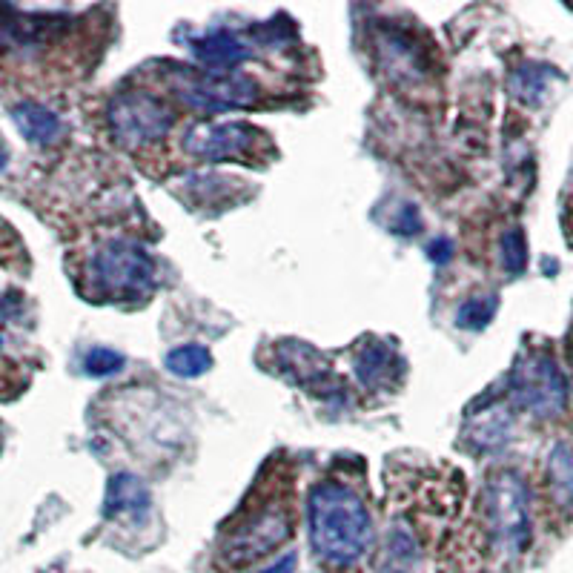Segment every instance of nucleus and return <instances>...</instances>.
<instances>
[{
	"label": "nucleus",
	"instance_id": "f3484780",
	"mask_svg": "<svg viewBox=\"0 0 573 573\" xmlns=\"http://www.w3.org/2000/svg\"><path fill=\"white\" fill-rule=\"evenodd\" d=\"M496 307H499L496 296L467 298L465 304L459 307V313H456V324L465 327V330H482V327H488L490 319L496 316Z\"/></svg>",
	"mask_w": 573,
	"mask_h": 573
},
{
	"label": "nucleus",
	"instance_id": "20e7f679",
	"mask_svg": "<svg viewBox=\"0 0 573 573\" xmlns=\"http://www.w3.org/2000/svg\"><path fill=\"white\" fill-rule=\"evenodd\" d=\"M293 536V513L287 499L276 493L264 496L261 505H250L227 533L221 553L233 568H247L261 556L278 551Z\"/></svg>",
	"mask_w": 573,
	"mask_h": 573
},
{
	"label": "nucleus",
	"instance_id": "412c9836",
	"mask_svg": "<svg viewBox=\"0 0 573 573\" xmlns=\"http://www.w3.org/2000/svg\"><path fill=\"white\" fill-rule=\"evenodd\" d=\"M450 250H453V247H450V241H447V238H436V241L427 247V253H430V258H433L436 264H447V261H450V255H453Z\"/></svg>",
	"mask_w": 573,
	"mask_h": 573
},
{
	"label": "nucleus",
	"instance_id": "9d476101",
	"mask_svg": "<svg viewBox=\"0 0 573 573\" xmlns=\"http://www.w3.org/2000/svg\"><path fill=\"white\" fill-rule=\"evenodd\" d=\"M376 573H422V545L407 522H393L387 531Z\"/></svg>",
	"mask_w": 573,
	"mask_h": 573
},
{
	"label": "nucleus",
	"instance_id": "f8f14e48",
	"mask_svg": "<svg viewBox=\"0 0 573 573\" xmlns=\"http://www.w3.org/2000/svg\"><path fill=\"white\" fill-rule=\"evenodd\" d=\"M396 373H399V359L390 347H384L379 341L367 344L356 356V376L364 387L370 390H382L396 382Z\"/></svg>",
	"mask_w": 573,
	"mask_h": 573
},
{
	"label": "nucleus",
	"instance_id": "9b49d317",
	"mask_svg": "<svg viewBox=\"0 0 573 573\" xmlns=\"http://www.w3.org/2000/svg\"><path fill=\"white\" fill-rule=\"evenodd\" d=\"M12 121L18 124L21 135L35 147H49L64 135V124L52 109L41 107L35 101H23L12 109Z\"/></svg>",
	"mask_w": 573,
	"mask_h": 573
},
{
	"label": "nucleus",
	"instance_id": "39448f33",
	"mask_svg": "<svg viewBox=\"0 0 573 573\" xmlns=\"http://www.w3.org/2000/svg\"><path fill=\"white\" fill-rule=\"evenodd\" d=\"M508 399L519 410L539 416V419H553L565 410L568 402V382L559 364L548 353H525L510 370Z\"/></svg>",
	"mask_w": 573,
	"mask_h": 573
},
{
	"label": "nucleus",
	"instance_id": "7ed1b4c3",
	"mask_svg": "<svg viewBox=\"0 0 573 573\" xmlns=\"http://www.w3.org/2000/svg\"><path fill=\"white\" fill-rule=\"evenodd\" d=\"M86 278L95 296L118 301L144 298L155 290V261L141 244L129 238H112L92 253Z\"/></svg>",
	"mask_w": 573,
	"mask_h": 573
},
{
	"label": "nucleus",
	"instance_id": "6ab92c4d",
	"mask_svg": "<svg viewBox=\"0 0 573 573\" xmlns=\"http://www.w3.org/2000/svg\"><path fill=\"white\" fill-rule=\"evenodd\" d=\"M84 367L89 376H112L124 367V356L115 350H107V347H95L86 353Z\"/></svg>",
	"mask_w": 573,
	"mask_h": 573
},
{
	"label": "nucleus",
	"instance_id": "2eb2a0df",
	"mask_svg": "<svg viewBox=\"0 0 573 573\" xmlns=\"http://www.w3.org/2000/svg\"><path fill=\"white\" fill-rule=\"evenodd\" d=\"M213 367V353L201 344H184L175 347L167 356V370L181 376V379H198Z\"/></svg>",
	"mask_w": 573,
	"mask_h": 573
},
{
	"label": "nucleus",
	"instance_id": "a211bd4d",
	"mask_svg": "<svg viewBox=\"0 0 573 573\" xmlns=\"http://www.w3.org/2000/svg\"><path fill=\"white\" fill-rule=\"evenodd\" d=\"M502 261H505V270L510 276H519L525 273L528 267V241H525V233L519 227H513L502 238Z\"/></svg>",
	"mask_w": 573,
	"mask_h": 573
},
{
	"label": "nucleus",
	"instance_id": "423d86ee",
	"mask_svg": "<svg viewBox=\"0 0 573 573\" xmlns=\"http://www.w3.org/2000/svg\"><path fill=\"white\" fill-rule=\"evenodd\" d=\"M112 138L129 149L158 144L172 129V112L167 101L152 92H121L107 112Z\"/></svg>",
	"mask_w": 573,
	"mask_h": 573
},
{
	"label": "nucleus",
	"instance_id": "0eeeda50",
	"mask_svg": "<svg viewBox=\"0 0 573 573\" xmlns=\"http://www.w3.org/2000/svg\"><path fill=\"white\" fill-rule=\"evenodd\" d=\"M175 95L198 112H227V109L253 107L258 86L247 75L235 72H178Z\"/></svg>",
	"mask_w": 573,
	"mask_h": 573
},
{
	"label": "nucleus",
	"instance_id": "f257e3e1",
	"mask_svg": "<svg viewBox=\"0 0 573 573\" xmlns=\"http://www.w3.org/2000/svg\"><path fill=\"white\" fill-rule=\"evenodd\" d=\"M310 545L324 565L350 568L373 548V519L353 488L341 482H319L307 502Z\"/></svg>",
	"mask_w": 573,
	"mask_h": 573
},
{
	"label": "nucleus",
	"instance_id": "f03ea898",
	"mask_svg": "<svg viewBox=\"0 0 573 573\" xmlns=\"http://www.w3.org/2000/svg\"><path fill=\"white\" fill-rule=\"evenodd\" d=\"M482 533L490 553L513 562L531 548V490L516 470H499L482 490Z\"/></svg>",
	"mask_w": 573,
	"mask_h": 573
},
{
	"label": "nucleus",
	"instance_id": "4be33fe9",
	"mask_svg": "<svg viewBox=\"0 0 573 573\" xmlns=\"http://www.w3.org/2000/svg\"><path fill=\"white\" fill-rule=\"evenodd\" d=\"M298 565V556L296 553H287V556H281L276 565H270L264 573H293Z\"/></svg>",
	"mask_w": 573,
	"mask_h": 573
},
{
	"label": "nucleus",
	"instance_id": "6e6552de",
	"mask_svg": "<svg viewBox=\"0 0 573 573\" xmlns=\"http://www.w3.org/2000/svg\"><path fill=\"white\" fill-rule=\"evenodd\" d=\"M258 141V132L247 124H198L187 132L184 147L190 155L201 161H230V158H244Z\"/></svg>",
	"mask_w": 573,
	"mask_h": 573
},
{
	"label": "nucleus",
	"instance_id": "4468645a",
	"mask_svg": "<svg viewBox=\"0 0 573 573\" xmlns=\"http://www.w3.org/2000/svg\"><path fill=\"white\" fill-rule=\"evenodd\" d=\"M553 78H556V72H553L551 66L522 64L513 72V78H510V89L525 104H542V98L551 89Z\"/></svg>",
	"mask_w": 573,
	"mask_h": 573
},
{
	"label": "nucleus",
	"instance_id": "1a4fd4ad",
	"mask_svg": "<svg viewBox=\"0 0 573 573\" xmlns=\"http://www.w3.org/2000/svg\"><path fill=\"white\" fill-rule=\"evenodd\" d=\"M190 52L210 72H230L233 66H241L253 55L250 46L230 29H210L204 35H195L190 41Z\"/></svg>",
	"mask_w": 573,
	"mask_h": 573
},
{
	"label": "nucleus",
	"instance_id": "5701e85b",
	"mask_svg": "<svg viewBox=\"0 0 573 573\" xmlns=\"http://www.w3.org/2000/svg\"><path fill=\"white\" fill-rule=\"evenodd\" d=\"M0 344H3V339H0Z\"/></svg>",
	"mask_w": 573,
	"mask_h": 573
},
{
	"label": "nucleus",
	"instance_id": "aec40b11",
	"mask_svg": "<svg viewBox=\"0 0 573 573\" xmlns=\"http://www.w3.org/2000/svg\"><path fill=\"white\" fill-rule=\"evenodd\" d=\"M419 224H422V218H419V213H416V207H413V204H404L399 218L393 221V227H399L396 233H402V235H413L416 230H419Z\"/></svg>",
	"mask_w": 573,
	"mask_h": 573
},
{
	"label": "nucleus",
	"instance_id": "dca6fc26",
	"mask_svg": "<svg viewBox=\"0 0 573 573\" xmlns=\"http://www.w3.org/2000/svg\"><path fill=\"white\" fill-rule=\"evenodd\" d=\"M551 485L562 508H573V453L565 445L551 453Z\"/></svg>",
	"mask_w": 573,
	"mask_h": 573
},
{
	"label": "nucleus",
	"instance_id": "ddd939ff",
	"mask_svg": "<svg viewBox=\"0 0 573 573\" xmlns=\"http://www.w3.org/2000/svg\"><path fill=\"white\" fill-rule=\"evenodd\" d=\"M149 508V490L147 485L132 476V473H118L107 488V499H104V513L107 516H124V513H135L141 516Z\"/></svg>",
	"mask_w": 573,
	"mask_h": 573
}]
</instances>
